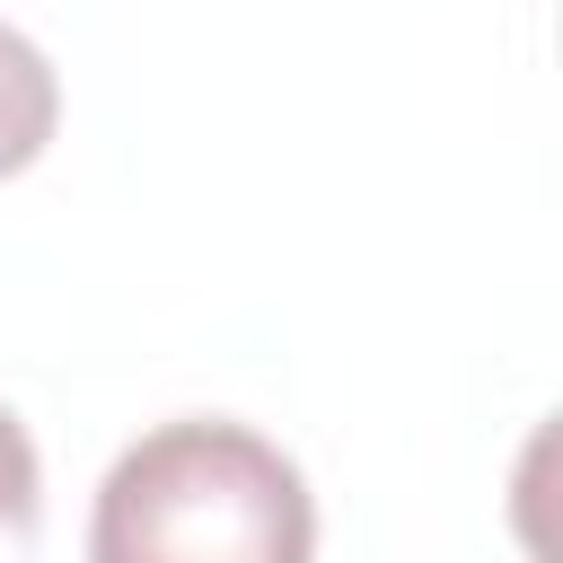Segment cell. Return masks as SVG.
Here are the masks:
<instances>
[{
	"label": "cell",
	"instance_id": "cell-1",
	"mask_svg": "<svg viewBox=\"0 0 563 563\" xmlns=\"http://www.w3.org/2000/svg\"><path fill=\"white\" fill-rule=\"evenodd\" d=\"M88 563H317V493L255 422L176 413L106 466Z\"/></svg>",
	"mask_w": 563,
	"mask_h": 563
},
{
	"label": "cell",
	"instance_id": "cell-2",
	"mask_svg": "<svg viewBox=\"0 0 563 563\" xmlns=\"http://www.w3.org/2000/svg\"><path fill=\"white\" fill-rule=\"evenodd\" d=\"M53 123H62V79H53V62L35 53V35L0 26V176L35 167L44 141H53Z\"/></svg>",
	"mask_w": 563,
	"mask_h": 563
},
{
	"label": "cell",
	"instance_id": "cell-3",
	"mask_svg": "<svg viewBox=\"0 0 563 563\" xmlns=\"http://www.w3.org/2000/svg\"><path fill=\"white\" fill-rule=\"evenodd\" d=\"M35 537H44V466L26 422L0 405V563H35Z\"/></svg>",
	"mask_w": 563,
	"mask_h": 563
}]
</instances>
